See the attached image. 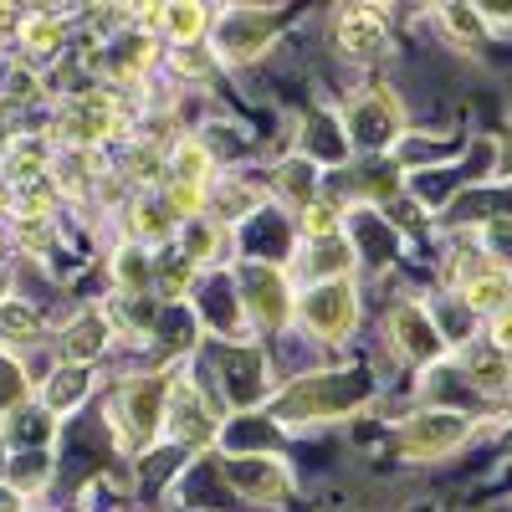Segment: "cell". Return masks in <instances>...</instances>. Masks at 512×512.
I'll list each match as a JSON object with an SVG mask.
<instances>
[{
  "label": "cell",
  "mask_w": 512,
  "mask_h": 512,
  "mask_svg": "<svg viewBox=\"0 0 512 512\" xmlns=\"http://www.w3.org/2000/svg\"><path fill=\"white\" fill-rule=\"evenodd\" d=\"M159 395H164V384H159V379L134 384V390H128V410H134L139 431H154V420H159Z\"/></svg>",
  "instance_id": "7c38bea8"
},
{
  "label": "cell",
  "mask_w": 512,
  "mask_h": 512,
  "mask_svg": "<svg viewBox=\"0 0 512 512\" xmlns=\"http://www.w3.org/2000/svg\"><path fill=\"white\" fill-rule=\"evenodd\" d=\"M487 241H492V256H497V262H512V221H507V216L487 226Z\"/></svg>",
  "instance_id": "d6986e66"
},
{
  "label": "cell",
  "mask_w": 512,
  "mask_h": 512,
  "mask_svg": "<svg viewBox=\"0 0 512 512\" xmlns=\"http://www.w3.org/2000/svg\"><path fill=\"white\" fill-rule=\"evenodd\" d=\"M507 451H512V431H507Z\"/></svg>",
  "instance_id": "d4e9b609"
},
{
  "label": "cell",
  "mask_w": 512,
  "mask_h": 512,
  "mask_svg": "<svg viewBox=\"0 0 512 512\" xmlns=\"http://www.w3.org/2000/svg\"><path fill=\"white\" fill-rule=\"evenodd\" d=\"M333 36H338V52L374 57V52H384V41H390V16L379 6H349V11H338Z\"/></svg>",
  "instance_id": "277c9868"
},
{
  "label": "cell",
  "mask_w": 512,
  "mask_h": 512,
  "mask_svg": "<svg viewBox=\"0 0 512 512\" xmlns=\"http://www.w3.org/2000/svg\"><path fill=\"white\" fill-rule=\"evenodd\" d=\"M57 41H62V21H57V16H31V21H26V47L52 52Z\"/></svg>",
  "instance_id": "e0dca14e"
},
{
  "label": "cell",
  "mask_w": 512,
  "mask_h": 512,
  "mask_svg": "<svg viewBox=\"0 0 512 512\" xmlns=\"http://www.w3.org/2000/svg\"><path fill=\"white\" fill-rule=\"evenodd\" d=\"M205 405L195 400V395H185L180 405H175V436L180 441H210L216 436V415H200Z\"/></svg>",
  "instance_id": "30bf717a"
},
{
  "label": "cell",
  "mask_w": 512,
  "mask_h": 512,
  "mask_svg": "<svg viewBox=\"0 0 512 512\" xmlns=\"http://www.w3.org/2000/svg\"><path fill=\"white\" fill-rule=\"evenodd\" d=\"M118 272H123V282H128V287H139V282H144V262H139V246H128V251H123Z\"/></svg>",
  "instance_id": "603a6c76"
},
{
  "label": "cell",
  "mask_w": 512,
  "mask_h": 512,
  "mask_svg": "<svg viewBox=\"0 0 512 512\" xmlns=\"http://www.w3.org/2000/svg\"><path fill=\"white\" fill-rule=\"evenodd\" d=\"M466 374H472V384H477L482 395H502V390H512V359H507V354L472 359V364H466Z\"/></svg>",
  "instance_id": "9c48e42d"
},
{
  "label": "cell",
  "mask_w": 512,
  "mask_h": 512,
  "mask_svg": "<svg viewBox=\"0 0 512 512\" xmlns=\"http://www.w3.org/2000/svg\"><path fill=\"white\" fill-rule=\"evenodd\" d=\"M390 338H395L410 359H436V354H441L436 323L425 318V308H415V303H400V308L390 313Z\"/></svg>",
  "instance_id": "52a82bcc"
},
{
  "label": "cell",
  "mask_w": 512,
  "mask_h": 512,
  "mask_svg": "<svg viewBox=\"0 0 512 512\" xmlns=\"http://www.w3.org/2000/svg\"><path fill=\"white\" fill-rule=\"evenodd\" d=\"M303 226H308L313 236H328V231L338 226V205H333V200H313V205L303 210Z\"/></svg>",
  "instance_id": "ac0fdd59"
},
{
  "label": "cell",
  "mask_w": 512,
  "mask_h": 512,
  "mask_svg": "<svg viewBox=\"0 0 512 512\" xmlns=\"http://www.w3.org/2000/svg\"><path fill=\"white\" fill-rule=\"evenodd\" d=\"M466 436H472V425L466 415H451V410H420L400 425V451L405 456H446L456 451Z\"/></svg>",
  "instance_id": "6da1fadb"
},
{
  "label": "cell",
  "mask_w": 512,
  "mask_h": 512,
  "mask_svg": "<svg viewBox=\"0 0 512 512\" xmlns=\"http://www.w3.org/2000/svg\"><path fill=\"white\" fill-rule=\"evenodd\" d=\"M492 349L497 354H512V308H502L497 323H492Z\"/></svg>",
  "instance_id": "44dd1931"
},
{
  "label": "cell",
  "mask_w": 512,
  "mask_h": 512,
  "mask_svg": "<svg viewBox=\"0 0 512 512\" xmlns=\"http://www.w3.org/2000/svg\"><path fill=\"white\" fill-rule=\"evenodd\" d=\"M205 175H210V159H205V149L200 144H180L175 149V185H205Z\"/></svg>",
  "instance_id": "5bb4252c"
},
{
  "label": "cell",
  "mask_w": 512,
  "mask_h": 512,
  "mask_svg": "<svg viewBox=\"0 0 512 512\" xmlns=\"http://www.w3.org/2000/svg\"><path fill=\"white\" fill-rule=\"evenodd\" d=\"M303 323L318 328L323 338H344L354 328V292L349 282H318L308 297H303Z\"/></svg>",
  "instance_id": "3957f363"
},
{
  "label": "cell",
  "mask_w": 512,
  "mask_h": 512,
  "mask_svg": "<svg viewBox=\"0 0 512 512\" xmlns=\"http://www.w3.org/2000/svg\"><path fill=\"white\" fill-rule=\"evenodd\" d=\"M441 21L456 31V47H482V41H487L482 16H477V11H466V6H446V11H441Z\"/></svg>",
  "instance_id": "4fadbf2b"
},
{
  "label": "cell",
  "mask_w": 512,
  "mask_h": 512,
  "mask_svg": "<svg viewBox=\"0 0 512 512\" xmlns=\"http://www.w3.org/2000/svg\"><path fill=\"white\" fill-rule=\"evenodd\" d=\"M134 231L164 236V231H169V216H164V210H154V205H139V210H134Z\"/></svg>",
  "instance_id": "ffe728a7"
},
{
  "label": "cell",
  "mask_w": 512,
  "mask_h": 512,
  "mask_svg": "<svg viewBox=\"0 0 512 512\" xmlns=\"http://www.w3.org/2000/svg\"><path fill=\"white\" fill-rule=\"evenodd\" d=\"M0 338H21V344H31V338H36V313L6 303V308H0Z\"/></svg>",
  "instance_id": "2e32d148"
},
{
  "label": "cell",
  "mask_w": 512,
  "mask_h": 512,
  "mask_svg": "<svg viewBox=\"0 0 512 512\" xmlns=\"http://www.w3.org/2000/svg\"><path fill=\"white\" fill-rule=\"evenodd\" d=\"M16 26H26V16H21V11H11V6H0V36L16 31Z\"/></svg>",
  "instance_id": "cb8c5ba5"
},
{
  "label": "cell",
  "mask_w": 512,
  "mask_h": 512,
  "mask_svg": "<svg viewBox=\"0 0 512 512\" xmlns=\"http://www.w3.org/2000/svg\"><path fill=\"white\" fill-rule=\"evenodd\" d=\"M113 128H118V123H113V103H108L103 93L72 98V103L62 108V139H72V144H103Z\"/></svg>",
  "instance_id": "8992f818"
},
{
  "label": "cell",
  "mask_w": 512,
  "mask_h": 512,
  "mask_svg": "<svg viewBox=\"0 0 512 512\" xmlns=\"http://www.w3.org/2000/svg\"><path fill=\"white\" fill-rule=\"evenodd\" d=\"M395 128H400V108H395L390 93H369L349 113V139L364 144V149H384L395 139Z\"/></svg>",
  "instance_id": "5b68a950"
},
{
  "label": "cell",
  "mask_w": 512,
  "mask_h": 512,
  "mask_svg": "<svg viewBox=\"0 0 512 512\" xmlns=\"http://www.w3.org/2000/svg\"><path fill=\"white\" fill-rule=\"evenodd\" d=\"M369 395V384L364 379H344V374H328V379H308V384H297L292 395H282L277 410L287 415H338V410H349L354 400Z\"/></svg>",
  "instance_id": "7a4b0ae2"
},
{
  "label": "cell",
  "mask_w": 512,
  "mask_h": 512,
  "mask_svg": "<svg viewBox=\"0 0 512 512\" xmlns=\"http://www.w3.org/2000/svg\"><path fill=\"white\" fill-rule=\"evenodd\" d=\"M159 21L169 26V36H175V41H195L205 31V11L200 6H169V11H159Z\"/></svg>",
  "instance_id": "9a60e30c"
},
{
  "label": "cell",
  "mask_w": 512,
  "mask_h": 512,
  "mask_svg": "<svg viewBox=\"0 0 512 512\" xmlns=\"http://www.w3.org/2000/svg\"><path fill=\"white\" fill-rule=\"evenodd\" d=\"M461 297H466V308H477V313H502L512 303V282L502 272H477L472 282H461Z\"/></svg>",
  "instance_id": "ba28073f"
},
{
  "label": "cell",
  "mask_w": 512,
  "mask_h": 512,
  "mask_svg": "<svg viewBox=\"0 0 512 512\" xmlns=\"http://www.w3.org/2000/svg\"><path fill=\"white\" fill-rule=\"evenodd\" d=\"M308 185H313V169H308V164H292V169H287V190L303 200V205H308Z\"/></svg>",
  "instance_id": "7402d4cb"
},
{
  "label": "cell",
  "mask_w": 512,
  "mask_h": 512,
  "mask_svg": "<svg viewBox=\"0 0 512 512\" xmlns=\"http://www.w3.org/2000/svg\"><path fill=\"white\" fill-rule=\"evenodd\" d=\"M103 338H108V323H103L98 313H82V318L72 323V333H67V354L93 359V354L103 349Z\"/></svg>",
  "instance_id": "8fae6325"
}]
</instances>
